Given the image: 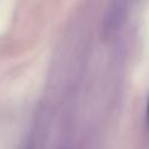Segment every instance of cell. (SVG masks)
I'll list each match as a JSON object with an SVG mask.
<instances>
[{"mask_svg":"<svg viewBox=\"0 0 149 149\" xmlns=\"http://www.w3.org/2000/svg\"><path fill=\"white\" fill-rule=\"evenodd\" d=\"M148 123H149V98H148Z\"/></svg>","mask_w":149,"mask_h":149,"instance_id":"obj_1","label":"cell"}]
</instances>
